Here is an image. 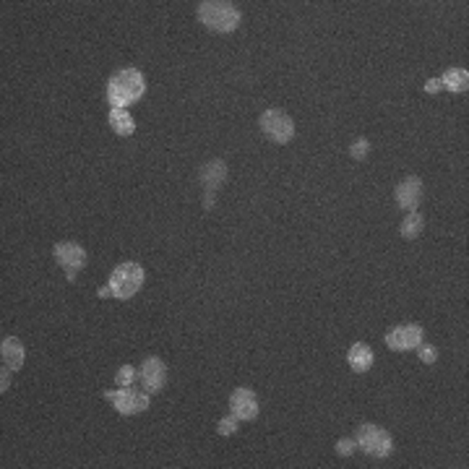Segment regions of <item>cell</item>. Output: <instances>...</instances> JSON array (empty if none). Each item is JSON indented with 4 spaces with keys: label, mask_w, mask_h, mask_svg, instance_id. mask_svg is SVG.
Masks as SVG:
<instances>
[{
    "label": "cell",
    "mask_w": 469,
    "mask_h": 469,
    "mask_svg": "<svg viewBox=\"0 0 469 469\" xmlns=\"http://www.w3.org/2000/svg\"><path fill=\"white\" fill-rule=\"evenodd\" d=\"M144 89H146L144 76H141L136 68H126V71H120V74H115L110 78L107 99H110V105L115 107V110H123V107L139 102Z\"/></svg>",
    "instance_id": "obj_1"
},
{
    "label": "cell",
    "mask_w": 469,
    "mask_h": 469,
    "mask_svg": "<svg viewBox=\"0 0 469 469\" xmlns=\"http://www.w3.org/2000/svg\"><path fill=\"white\" fill-rule=\"evenodd\" d=\"M198 22L219 34H230L240 24V11L227 0H206L198 6Z\"/></svg>",
    "instance_id": "obj_2"
},
{
    "label": "cell",
    "mask_w": 469,
    "mask_h": 469,
    "mask_svg": "<svg viewBox=\"0 0 469 469\" xmlns=\"http://www.w3.org/2000/svg\"><path fill=\"white\" fill-rule=\"evenodd\" d=\"M141 284H144V268H141L139 264H133V261L120 264V266L112 271V277H110V287H112L117 300L133 298L141 289Z\"/></svg>",
    "instance_id": "obj_3"
},
{
    "label": "cell",
    "mask_w": 469,
    "mask_h": 469,
    "mask_svg": "<svg viewBox=\"0 0 469 469\" xmlns=\"http://www.w3.org/2000/svg\"><path fill=\"white\" fill-rule=\"evenodd\" d=\"M261 130L266 133V139H271L274 144H287L292 141L295 136V123H292V117L287 112H282V110H266L264 115H261Z\"/></svg>",
    "instance_id": "obj_4"
},
{
    "label": "cell",
    "mask_w": 469,
    "mask_h": 469,
    "mask_svg": "<svg viewBox=\"0 0 469 469\" xmlns=\"http://www.w3.org/2000/svg\"><path fill=\"white\" fill-rule=\"evenodd\" d=\"M357 448L370 454L375 459H386L391 454V436L386 433L384 427H375V425H363L357 430Z\"/></svg>",
    "instance_id": "obj_5"
},
{
    "label": "cell",
    "mask_w": 469,
    "mask_h": 469,
    "mask_svg": "<svg viewBox=\"0 0 469 469\" xmlns=\"http://www.w3.org/2000/svg\"><path fill=\"white\" fill-rule=\"evenodd\" d=\"M107 399L112 402L120 415H136V412H144L149 407V396L136 391L133 386H123L120 391H107Z\"/></svg>",
    "instance_id": "obj_6"
},
{
    "label": "cell",
    "mask_w": 469,
    "mask_h": 469,
    "mask_svg": "<svg viewBox=\"0 0 469 469\" xmlns=\"http://www.w3.org/2000/svg\"><path fill=\"white\" fill-rule=\"evenodd\" d=\"M55 258H58V264L65 268L68 282H74L76 274H78L86 264V250L81 246H76V243H58V246H55Z\"/></svg>",
    "instance_id": "obj_7"
},
{
    "label": "cell",
    "mask_w": 469,
    "mask_h": 469,
    "mask_svg": "<svg viewBox=\"0 0 469 469\" xmlns=\"http://www.w3.org/2000/svg\"><path fill=\"white\" fill-rule=\"evenodd\" d=\"M386 344L396 352H407L415 350L423 344V326H415V323H404V326H396L386 334Z\"/></svg>",
    "instance_id": "obj_8"
},
{
    "label": "cell",
    "mask_w": 469,
    "mask_h": 469,
    "mask_svg": "<svg viewBox=\"0 0 469 469\" xmlns=\"http://www.w3.org/2000/svg\"><path fill=\"white\" fill-rule=\"evenodd\" d=\"M224 178H227V167H224V162H219V160L209 162V164L201 170V182H203V191H206V209H212L214 206V193L219 191V185L224 182Z\"/></svg>",
    "instance_id": "obj_9"
},
{
    "label": "cell",
    "mask_w": 469,
    "mask_h": 469,
    "mask_svg": "<svg viewBox=\"0 0 469 469\" xmlns=\"http://www.w3.org/2000/svg\"><path fill=\"white\" fill-rule=\"evenodd\" d=\"M230 407L237 420H253L258 415V399L250 389H235L230 396Z\"/></svg>",
    "instance_id": "obj_10"
},
{
    "label": "cell",
    "mask_w": 469,
    "mask_h": 469,
    "mask_svg": "<svg viewBox=\"0 0 469 469\" xmlns=\"http://www.w3.org/2000/svg\"><path fill=\"white\" fill-rule=\"evenodd\" d=\"M423 201V180L420 178H407L404 182L396 185V203L407 212H417Z\"/></svg>",
    "instance_id": "obj_11"
},
{
    "label": "cell",
    "mask_w": 469,
    "mask_h": 469,
    "mask_svg": "<svg viewBox=\"0 0 469 469\" xmlns=\"http://www.w3.org/2000/svg\"><path fill=\"white\" fill-rule=\"evenodd\" d=\"M164 381H167V368H164L160 357L144 360V365H141V384H144V389L154 394L164 386Z\"/></svg>",
    "instance_id": "obj_12"
},
{
    "label": "cell",
    "mask_w": 469,
    "mask_h": 469,
    "mask_svg": "<svg viewBox=\"0 0 469 469\" xmlns=\"http://www.w3.org/2000/svg\"><path fill=\"white\" fill-rule=\"evenodd\" d=\"M350 365L355 373H365L370 365H373V350L368 347V344H363V341H357V344H352L350 347Z\"/></svg>",
    "instance_id": "obj_13"
},
{
    "label": "cell",
    "mask_w": 469,
    "mask_h": 469,
    "mask_svg": "<svg viewBox=\"0 0 469 469\" xmlns=\"http://www.w3.org/2000/svg\"><path fill=\"white\" fill-rule=\"evenodd\" d=\"M0 352H3V365H6V368L19 370V368L24 365V347H22V341L19 339H13V336L3 339Z\"/></svg>",
    "instance_id": "obj_14"
},
{
    "label": "cell",
    "mask_w": 469,
    "mask_h": 469,
    "mask_svg": "<svg viewBox=\"0 0 469 469\" xmlns=\"http://www.w3.org/2000/svg\"><path fill=\"white\" fill-rule=\"evenodd\" d=\"M441 84L446 86V89H451V92H467L469 86V74L464 71V68H451L448 74H443V78H441Z\"/></svg>",
    "instance_id": "obj_15"
},
{
    "label": "cell",
    "mask_w": 469,
    "mask_h": 469,
    "mask_svg": "<svg viewBox=\"0 0 469 469\" xmlns=\"http://www.w3.org/2000/svg\"><path fill=\"white\" fill-rule=\"evenodd\" d=\"M110 123H112V128H115L120 136H130V133L136 130V123H133V117H130L126 110H112V112H110Z\"/></svg>",
    "instance_id": "obj_16"
},
{
    "label": "cell",
    "mask_w": 469,
    "mask_h": 469,
    "mask_svg": "<svg viewBox=\"0 0 469 469\" xmlns=\"http://www.w3.org/2000/svg\"><path fill=\"white\" fill-rule=\"evenodd\" d=\"M423 227H425V222H423V214L409 212V214H407V219L402 222V237L412 240V237H417V235H423Z\"/></svg>",
    "instance_id": "obj_17"
},
{
    "label": "cell",
    "mask_w": 469,
    "mask_h": 469,
    "mask_svg": "<svg viewBox=\"0 0 469 469\" xmlns=\"http://www.w3.org/2000/svg\"><path fill=\"white\" fill-rule=\"evenodd\" d=\"M115 381L120 386H133V381H136V368H133V365H123V368L117 370Z\"/></svg>",
    "instance_id": "obj_18"
},
{
    "label": "cell",
    "mask_w": 469,
    "mask_h": 469,
    "mask_svg": "<svg viewBox=\"0 0 469 469\" xmlns=\"http://www.w3.org/2000/svg\"><path fill=\"white\" fill-rule=\"evenodd\" d=\"M368 149H370V146H368V141L365 139H360V141H355V144H352V157H355V160H365V157H368Z\"/></svg>",
    "instance_id": "obj_19"
},
{
    "label": "cell",
    "mask_w": 469,
    "mask_h": 469,
    "mask_svg": "<svg viewBox=\"0 0 469 469\" xmlns=\"http://www.w3.org/2000/svg\"><path fill=\"white\" fill-rule=\"evenodd\" d=\"M436 357H438V350L436 347H430V344H420V360L423 363H436Z\"/></svg>",
    "instance_id": "obj_20"
},
{
    "label": "cell",
    "mask_w": 469,
    "mask_h": 469,
    "mask_svg": "<svg viewBox=\"0 0 469 469\" xmlns=\"http://www.w3.org/2000/svg\"><path fill=\"white\" fill-rule=\"evenodd\" d=\"M235 430H237V417H224L222 423H219V433L222 436H232Z\"/></svg>",
    "instance_id": "obj_21"
},
{
    "label": "cell",
    "mask_w": 469,
    "mask_h": 469,
    "mask_svg": "<svg viewBox=\"0 0 469 469\" xmlns=\"http://www.w3.org/2000/svg\"><path fill=\"white\" fill-rule=\"evenodd\" d=\"M355 448H357V443H355V441H350V438H341L339 443H336V451H339L341 457H350Z\"/></svg>",
    "instance_id": "obj_22"
},
{
    "label": "cell",
    "mask_w": 469,
    "mask_h": 469,
    "mask_svg": "<svg viewBox=\"0 0 469 469\" xmlns=\"http://www.w3.org/2000/svg\"><path fill=\"white\" fill-rule=\"evenodd\" d=\"M441 89H443L441 78H433V81H427V84H425V92H427V94H436V92H441Z\"/></svg>",
    "instance_id": "obj_23"
},
{
    "label": "cell",
    "mask_w": 469,
    "mask_h": 469,
    "mask_svg": "<svg viewBox=\"0 0 469 469\" xmlns=\"http://www.w3.org/2000/svg\"><path fill=\"white\" fill-rule=\"evenodd\" d=\"M8 386H11V368L3 365V384H0V391H6Z\"/></svg>",
    "instance_id": "obj_24"
},
{
    "label": "cell",
    "mask_w": 469,
    "mask_h": 469,
    "mask_svg": "<svg viewBox=\"0 0 469 469\" xmlns=\"http://www.w3.org/2000/svg\"><path fill=\"white\" fill-rule=\"evenodd\" d=\"M99 298H115V292H112V287H102L99 289Z\"/></svg>",
    "instance_id": "obj_25"
}]
</instances>
